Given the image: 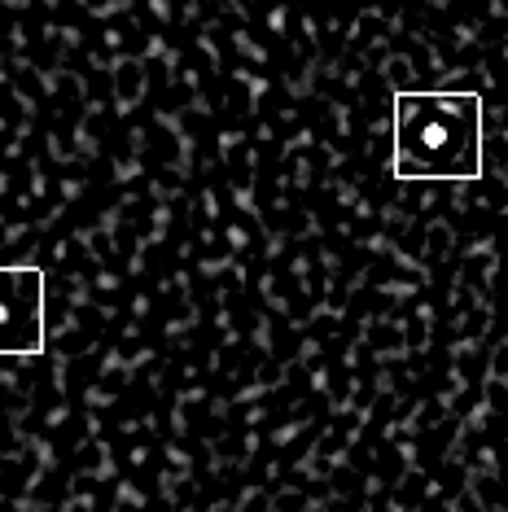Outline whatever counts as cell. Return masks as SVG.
<instances>
[{
	"label": "cell",
	"instance_id": "obj_2",
	"mask_svg": "<svg viewBox=\"0 0 508 512\" xmlns=\"http://www.w3.org/2000/svg\"><path fill=\"white\" fill-rule=\"evenodd\" d=\"M44 351V272L27 263H0V355Z\"/></svg>",
	"mask_w": 508,
	"mask_h": 512
},
{
	"label": "cell",
	"instance_id": "obj_1",
	"mask_svg": "<svg viewBox=\"0 0 508 512\" xmlns=\"http://www.w3.org/2000/svg\"><path fill=\"white\" fill-rule=\"evenodd\" d=\"M395 176L399 180H478L482 176V97L478 92H399L395 97Z\"/></svg>",
	"mask_w": 508,
	"mask_h": 512
}]
</instances>
